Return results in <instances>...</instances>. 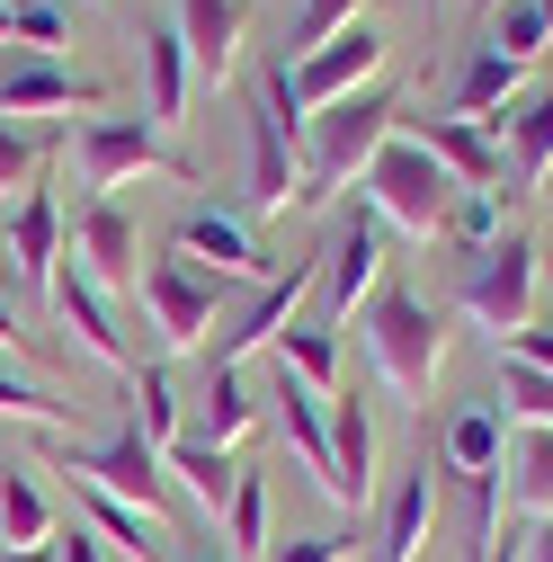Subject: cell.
Here are the masks:
<instances>
[{
    "mask_svg": "<svg viewBox=\"0 0 553 562\" xmlns=\"http://www.w3.org/2000/svg\"><path fill=\"white\" fill-rule=\"evenodd\" d=\"M393 116H402V108H393L384 81L313 108V116H304V188H295V205H330L349 179H366V161L393 144Z\"/></svg>",
    "mask_w": 553,
    "mask_h": 562,
    "instance_id": "1",
    "label": "cell"
},
{
    "mask_svg": "<svg viewBox=\"0 0 553 562\" xmlns=\"http://www.w3.org/2000/svg\"><path fill=\"white\" fill-rule=\"evenodd\" d=\"M304 188V108L286 90V63H268L250 81V188H241V215H276Z\"/></svg>",
    "mask_w": 553,
    "mask_h": 562,
    "instance_id": "2",
    "label": "cell"
},
{
    "mask_svg": "<svg viewBox=\"0 0 553 562\" xmlns=\"http://www.w3.org/2000/svg\"><path fill=\"white\" fill-rule=\"evenodd\" d=\"M366 348H375V375L402 393V402H429V384H438V358H447V322H438V304H420L410 286H375V304H366Z\"/></svg>",
    "mask_w": 553,
    "mask_h": 562,
    "instance_id": "3",
    "label": "cell"
},
{
    "mask_svg": "<svg viewBox=\"0 0 553 562\" xmlns=\"http://www.w3.org/2000/svg\"><path fill=\"white\" fill-rule=\"evenodd\" d=\"M358 188H366V205H375L393 233H420V241L447 224V205H455V179L429 161L420 134H402V125H393V144L366 161V179H358Z\"/></svg>",
    "mask_w": 553,
    "mask_h": 562,
    "instance_id": "4",
    "label": "cell"
},
{
    "mask_svg": "<svg viewBox=\"0 0 553 562\" xmlns=\"http://www.w3.org/2000/svg\"><path fill=\"white\" fill-rule=\"evenodd\" d=\"M375 286H384V215L358 196L349 215L330 224V241H321V286H313V295H321V313H313V322H330V330H339L358 304H375Z\"/></svg>",
    "mask_w": 553,
    "mask_h": 562,
    "instance_id": "5",
    "label": "cell"
},
{
    "mask_svg": "<svg viewBox=\"0 0 553 562\" xmlns=\"http://www.w3.org/2000/svg\"><path fill=\"white\" fill-rule=\"evenodd\" d=\"M535 277H544V250H535V233H500L482 259H464V304H473V322L482 330H527L535 322Z\"/></svg>",
    "mask_w": 553,
    "mask_h": 562,
    "instance_id": "6",
    "label": "cell"
},
{
    "mask_svg": "<svg viewBox=\"0 0 553 562\" xmlns=\"http://www.w3.org/2000/svg\"><path fill=\"white\" fill-rule=\"evenodd\" d=\"M179 259H196L215 286H268V250L250 233V215H233V205H188L179 233H170Z\"/></svg>",
    "mask_w": 553,
    "mask_h": 562,
    "instance_id": "7",
    "label": "cell"
},
{
    "mask_svg": "<svg viewBox=\"0 0 553 562\" xmlns=\"http://www.w3.org/2000/svg\"><path fill=\"white\" fill-rule=\"evenodd\" d=\"M134 286H144V313H153V330H161L170 348H196L205 330H215V295H224V286H215V277H205L196 259H179V250H153Z\"/></svg>",
    "mask_w": 553,
    "mask_h": 562,
    "instance_id": "8",
    "label": "cell"
},
{
    "mask_svg": "<svg viewBox=\"0 0 553 562\" xmlns=\"http://www.w3.org/2000/svg\"><path fill=\"white\" fill-rule=\"evenodd\" d=\"M384 72V27L375 19H349L330 45H313L295 72H286V90H295V108L313 116V108H330V99H349V90H366Z\"/></svg>",
    "mask_w": 553,
    "mask_h": 562,
    "instance_id": "9",
    "label": "cell"
},
{
    "mask_svg": "<svg viewBox=\"0 0 553 562\" xmlns=\"http://www.w3.org/2000/svg\"><path fill=\"white\" fill-rule=\"evenodd\" d=\"M144 170H179V153L161 144L153 116H90L81 125V179H90V196H116L125 179H144Z\"/></svg>",
    "mask_w": 553,
    "mask_h": 562,
    "instance_id": "10",
    "label": "cell"
},
{
    "mask_svg": "<svg viewBox=\"0 0 553 562\" xmlns=\"http://www.w3.org/2000/svg\"><path fill=\"white\" fill-rule=\"evenodd\" d=\"M313 286H321V259H295L286 277H268V286H259V295L215 330V367H241L250 348H276V330L304 313V295H313Z\"/></svg>",
    "mask_w": 553,
    "mask_h": 562,
    "instance_id": "11",
    "label": "cell"
},
{
    "mask_svg": "<svg viewBox=\"0 0 553 562\" xmlns=\"http://www.w3.org/2000/svg\"><path fill=\"white\" fill-rule=\"evenodd\" d=\"M72 473L99 482V491H116V501H134V509H170V464H161V447L144 429H116L108 447L72 456Z\"/></svg>",
    "mask_w": 553,
    "mask_h": 562,
    "instance_id": "12",
    "label": "cell"
},
{
    "mask_svg": "<svg viewBox=\"0 0 553 562\" xmlns=\"http://www.w3.org/2000/svg\"><path fill=\"white\" fill-rule=\"evenodd\" d=\"M72 268H90L99 286H125V277H144V233L125 224V205L116 196H90L81 205V224H72V250H63Z\"/></svg>",
    "mask_w": 553,
    "mask_h": 562,
    "instance_id": "13",
    "label": "cell"
},
{
    "mask_svg": "<svg viewBox=\"0 0 553 562\" xmlns=\"http://www.w3.org/2000/svg\"><path fill=\"white\" fill-rule=\"evenodd\" d=\"M500 456H509V411L500 402H455V419L438 429V473L464 491L482 473H500Z\"/></svg>",
    "mask_w": 553,
    "mask_h": 562,
    "instance_id": "14",
    "label": "cell"
},
{
    "mask_svg": "<svg viewBox=\"0 0 553 562\" xmlns=\"http://www.w3.org/2000/svg\"><path fill=\"white\" fill-rule=\"evenodd\" d=\"M72 482H81V473H72ZM81 527H99V544H116V553H134V562H179L170 518L116 501V491H99V482H81Z\"/></svg>",
    "mask_w": 553,
    "mask_h": 562,
    "instance_id": "15",
    "label": "cell"
},
{
    "mask_svg": "<svg viewBox=\"0 0 553 562\" xmlns=\"http://www.w3.org/2000/svg\"><path fill=\"white\" fill-rule=\"evenodd\" d=\"M54 313L72 322V339L90 348L99 367H116V375H134V348H125V330H116V313H108V286L90 268H54Z\"/></svg>",
    "mask_w": 553,
    "mask_h": 562,
    "instance_id": "16",
    "label": "cell"
},
{
    "mask_svg": "<svg viewBox=\"0 0 553 562\" xmlns=\"http://www.w3.org/2000/svg\"><path fill=\"white\" fill-rule=\"evenodd\" d=\"M321 491H330L339 509H366L375 501V419H366L358 393L330 402V482Z\"/></svg>",
    "mask_w": 553,
    "mask_h": 562,
    "instance_id": "17",
    "label": "cell"
},
{
    "mask_svg": "<svg viewBox=\"0 0 553 562\" xmlns=\"http://www.w3.org/2000/svg\"><path fill=\"white\" fill-rule=\"evenodd\" d=\"M402 134H420L429 161L455 188H500V134L492 125H473V116H420V125H402Z\"/></svg>",
    "mask_w": 553,
    "mask_h": 562,
    "instance_id": "18",
    "label": "cell"
},
{
    "mask_svg": "<svg viewBox=\"0 0 553 562\" xmlns=\"http://www.w3.org/2000/svg\"><path fill=\"white\" fill-rule=\"evenodd\" d=\"M0 241H10V268L27 277V286H54V268H63V205H54V188H27L10 215H0Z\"/></svg>",
    "mask_w": 553,
    "mask_h": 562,
    "instance_id": "19",
    "label": "cell"
},
{
    "mask_svg": "<svg viewBox=\"0 0 553 562\" xmlns=\"http://www.w3.org/2000/svg\"><path fill=\"white\" fill-rule=\"evenodd\" d=\"M429 518H438V482H429V464L420 473H402L393 491H384V509H375V553L366 562H420V544H429Z\"/></svg>",
    "mask_w": 553,
    "mask_h": 562,
    "instance_id": "20",
    "label": "cell"
},
{
    "mask_svg": "<svg viewBox=\"0 0 553 562\" xmlns=\"http://www.w3.org/2000/svg\"><path fill=\"white\" fill-rule=\"evenodd\" d=\"M179 45L205 81H224L233 63H241V27H250V0H179Z\"/></svg>",
    "mask_w": 553,
    "mask_h": 562,
    "instance_id": "21",
    "label": "cell"
},
{
    "mask_svg": "<svg viewBox=\"0 0 553 562\" xmlns=\"http://www.w3.org/2000/svg\"><path fill=\"white\" fill-rule=\"evenodd\" d=\"M36 108H99V81H81L72 63H54V54H27L0 72V116H36Z\"/></svg>",
    "mask_w": 553,
    "mask_h": 562,
    "instance_id": "22",
    "label": "cell"
},
{
    "mask_svg": "<svg viewBox=\"0 0 553 562\" xmlns=\"http://www.w3.org/2000/svg\"><path fill=\"white\" fill-rule=\"evenodd\" d=\"M161 464H170V491H188V509H196V518H224V509H233L241 464H233L224 447H205V438H170Z\"/></svg>",
    "mask_w": 553,
    "mask_h": 562,
    "instance_id": "23",
    "label": "cell"
},
{
    "mask_svg": "<svg viewBox=\"0 0 553 562\" xmlns=\"http://www.w3.org/2000/svg\"><path fill=\"white\" fill-rule=\"evenodd\" d=\"M27 544H54V501H45L36 464L0 456V553H27Z\"/></svg>",
    "mask_w": 553,
    "mask_h": 562,
    "instance_id": "24",
    "label": "cell"
},
{
    "mask_svg": "<svg viewBox=\"0 0 553 562\" xmlns=\"http://www.w3.org/2000/svg\"><path fill=\"white\" fill-rule=\"evenodd\" d=\"M518 81H527V63H509L500 45H473V54H464V72H455V108H447V116L492 125V116L518 99Z\"/></svg>",
    "mask_w": 553,
    "mask_h": 562,
    "instance_id": "25",
    "label": "cell"
},
{
    "mask_svg": "<svg viewBox=\"0 0 553 562\" xmlns=\"http://www.w3.org/2000/svg\"><path fill=\"white\" fill-rule=\"evenodd\" d=\"M188 81H196V63L179 45V27H144V99H153V125H179L188 116Z\"/></svg>",
    "mask_w": 553,
    "mask_h": 562,
    "instance_id": "26",
    "label": "cell"
},
{
    "mask_svg": "<svg viewBox=\"0 0 553 562\" xmlns=\"http://www.w3.org/2000/svg\"><path fill=\"white\" fill-rule=\"evenodd\" d=\"M268 402H276V429H286V447L304 456V473H313V482H330V402H321V393H304L295 375H276V393H268Z\"/></svg>",
    "mask_w": 553,
    "mask_h": 562,
    "instance_id": "27",
    "label": "cell"
},
{
    "mask_svg": "<svg viewBox=\"0 0 553 562\" xmlns=\"http://www.w3.org/2000/svg\"><path fill=\"white\" fill-rule=\"evenodd\" d=\"M500 125H509V161H518V179H527V188L553 179V81L527 90V99H509Z\"/></svg>",
    "mask_w": 553,
    "mask_h": 562,
    "instance_id": "28",
    "label": "cell"
},
{
    "mask_svg": "<svg viewBox=\"0 0 553 562\" xmlns=\"http://www.w3.org/2000/svg\"><path fill=\"white\" fill-rule=\"evenodd\" d=\"M276 375H295L304 393L330 402V375H339V330L330 322H286L276 330Z\"/></svg>",
    "mask_w": 553,
    "mask_h": 562,
    "instance_id": "29",
    "label": "cell"
},
{
    "mask_svg": "<svg viewBox=\"0 0 553 562\" xmlns=\"http://www.w3.org/2000/svg\"><path fill=\"white\" fill-rule=\"evenodd\" d=\"M509 501L527 518L553 509V429H518V447H509Z\"/></svg>",
    "mask_w": 553,
    "mask_h": 562,
    "instance_id": "30",
    "label": "cell"
},
{
    "mask_svg": "<svg viewBox=\"0 0 553 562\" xmlns=\"http://www.w3.org/2000/svg\"><path fill=\"white\" fill-rule=\"evenodd\" d=\"M464 259H482L500 241V188H455V205H447V224H438Z\"/></svg>",
    "mask_w": 553,
    "mask_h": 562,
    "instance_id": "31",
    "label": "cell"
},
{
    "mask_svg": "<svg viewBox=\"0 0 553 562\" xmlns=\"http://www.w3.org/2000/svg\"><path fill=\"white\" fill-rule=\"evenodd\" d=\"M125 384H134V419H125V429H144L153 447H170L179 438V384H170V367H134Z\"/></svg>",
    "mask_w": 553,
    "mask_h": 562,
    "instance_id": "32",
    "label": "cell"
},
{
    "mask_svg": "<svg viewBox=\"0 0 553 562\" xmlns=\"http://www.w3.org/2000/svg\"><path fill=\"white\" fill-rule=\"evenodd\" d=\"M250 419H259V411H250V393H241V367H215V384H205V429H196V438L233 456V438L250 429Z\"/></svg>",
    "mask_w": 553,
    "mask_h": 562,
    "instance_id": "33",
    "label": "cell"
},
{
    "mask_svg": "<svg viewBox=\"0 0 553 562\" xmlns=\"http://www.w3.org/2000/svg\"><path fill=\"white\" fill-rule=\"evenodd\" d=\"M224 544H233L241 562H259V553H268V473H241V482H233V509H224Z\"/></svg>",
    "mask_w": 553,
    "mask_h": 562,
    "instance_id": "34",
    "label": "cell"
},
{
    "mask_svg": "<svg viewBox=\"0 0 553 562\" xmlns=\"http://www.w3.org/2000/svg\"><path fill=\"white\" fill-rule=\"evenodd\" d=\"M482 45H500L509 63H535V54L553 45V27H544L535 0H492V36H482Z\"/></svg>",
    "mask_w": 553,
    "mask_h": 562,
    "instance_id": "35",
    "label": "cell"
},
{
    "mask_svg": "<svg viewBox=\"0 0 553 562\" xmlns=\"http://www.w3.org/2000/svg\"><path fill=\"white\" fill-rule=\"evenodd\" d=\"M500 384H509V402H500V411L518 419V429H553V375H544V367H518V358H509V367H500Z\"/></svg>",
    "mask_w": 553,
    "mask_h": 562,
    "instance_id": "36",
    "label": "cell"
},
{
    "mask_svg": "<svg viewBox=\"0 0 553 562\" xmlns=\"http://www.w3.org/2000/svg\"><path fill=\"white\" fill-rule=\"evenodd\" d=\"M349 19H366V0H304V10H295V63H304L313 45H330Z\"/></svg>",
    "mask_w": 553,
    "mask_h": 562,
    "instance_id": "37",
    "label": "cell"
},
{
    "mask_svg": "<svg viewBox=\"0 0 553 562\" xmlns=\"http://www.w3.org/2000/svg\"><path fill=\"white\" fill-rule=\"evenodd\" d=\"M19 45H36V54L72 45V0H19Z\"/></svg>",
    "mask_w": 553,
    "mask_h": 562,
    "instance_id": "38",
    "label": "cell"
},
{
    "mask_svg": "<svg viewBox=\"0 0 553 562\" xmlns=\"http://www.w3.org/2000/svg\"><path fill=\"white\" fill-rule=\"evenodd\" d=\"M0 411H10V419H45V429H54V419H63V402H54L45 384H27V375H10V367H0Z\"/></svg>",
    "mask_w": 553,
    "mask_h": 562,
    "instance_id": "39",
    "label": "cell"
},
{
    "mask_svg": "<svg viewBox=\"0 0 553 562\" xmlns=\"http://www.w3.org/2000/svg\"><path fill=\"white\" fill-rule=\"evenodd\" d=\"M0 188H19V196L36 188V144H27L10 116H0Z\"/></svg>",
    "mask_w": 553,
    "mask_h": 562,
    "instance_id": "40",
    "label": "cell"
},
{
    "mask_svg": "<svg viewBox=\"0 0 553 562\" xmlns=\"http://www.w3.org/2000/svg\"><path fill=\"white\" fill-rule=\"evenodd\" d=\"M268 562H349V544L339 536H286V544H268Z\"/></svg>",
    "mask_w": 553,
    "mask_h": 562,
    "instance_id": "41",
    "label": "cell"
},
{
    "mask_svg": "<svg viewBox=\"0 0 553 562\" xmlns=\"http://www.w3.org/2000/svg\"><path fill=\"white\" fill-rule=\"evenodd\" d=\"M509 358H518V367H544V375H553V322H527V330H509Z\"/></svg>",
    "mask_w": 553,
    "mask_h": 562,
    "instance_id": "42",
    "label": "cell"
},
{
    "mask_svg": "<svg viewBox=\"0 0 553 562\" xmlns=\"http://www.w3.org/2000/svg\"><path fill=\"white\" fill-rule=\"evenodd\" d=\"M54 562H108L99 527H63V536H54Z\"/></svg>",
    "mask_w": 553,
    "mask_h": 562,
    "instance_id": "43",
    "label": "cell"
},
{
    "mask_svg": "<svg viewBox=\"0 0 553 562\" xmlns=\"http://www.w3.org/2000/svg\"><path fill=\"white\" fill-rule=\"evenodd\" d=\"M27 348V330H19V313H10V295H0V358H19Z\"/></svg>",
    "mask_w": 553,
    "mask_h": 562,
    "instance_id": "44",
    "label": "cell"
},
{
    "mask_svg": "<svg viewBox=\"0 0 553 562\" xmlns=\"http://www.w3.org/2000/svg\"><path fill=\"white\" fill-rule=\"evenodd\" d=\"M473 562H527V536H518V527H500V544H492V553H473Z\"/></svg>",
    "mask_w": 553,
    "mask_h": 562,
    "instance_id": "45",
    "label": "cell"
},
{
    "mask_svg": "<svg viewBox=\"0 0 553 562\" xmlns=\"http://www.w3.org/2000/svg\"><path fill=\"white\" fill-rule=\"evenodd\" d=\"M527 562H553V509L535 518V536H527Z\"/></svg>",
    "mask_w": 553,
    "mask_h": 562,
    "instance_id": "46",
    "label": "cell"
},
{
    "mask_svg": "<svg viewBox=\"0 0 553 562\" xmlns=\"http://www.w3.org/2000/svg\"><path fill=\"white\" fill-rule=\"evenodd\" d=\"M179 562H241L233 544H205V553H179Z\"/></svg>",
    "mask_w": 553,
    "mask_h": 562,
    "instance_id": "47",
    "label": "cell"
},
{
    "mask_svg": "<svg viewBox=\"0 0 553 562\" xmlns=\"http://www.w3.org/2000/svg\"><path fill=\"white\" fill-rule=\"evenodd\" d=\"M19 36V0H0V45H10Z\"/></svg>",
    "mask_w": 553,
    "mask_h": 562,
    "instance_id": "48",
    "label": "cell"
},
{
    "mask_svg": "<svg viewBox=\"0 0 553 562\" xmlns=\"http://www.w3.org/2000/svg\"><path fill=\"white\" fill-rule=\"evenodd\" d=\"M0 562H54V544H27V553H0Z\"/></svg>",
    "mask_w": 553,
    "mask_h": 562,
    "instance_id": "49",
    "label": "cell"
},
{
    "mask_svg": "<svg viewBox=\"0 0 553 562\" xmlns=\"http://www.w3.org/2000/svg\"><path fill=\"white\" fill-rule=\"evenodd\" d=\"M535 10H544V27H553V0H535Z\"/></svg>",
    "mask_w": 553,
    "mask_h": 562,
    "instance_id": "50",
    "label": "cell"
},
{
    "mask_svg": "<svg viewBox=\"0 0 553 562\" xmlns=\"http://www.w3.org/2000/svg\"><path fill=\"white\" fill-rule=\"evenodd\" d=\"M482 10H492V0H482Z\"/></svg>",
    "mask_w": 553,
    "mask_h": 562,
    "instance_id": "51",
    "label": "cell"
},
{
    "mask_svg": "<svg viewBox=\"0 0 553 562\" xmlns=\"http://www.w3.org/2000/svg\"><path fill=\"white\" fill-rule=\"evenodd\" d=\"M349 562H358V553H349Z\"/></svg>",
    "mask_w": 553,
    "mask_h": 562,
    "instance_id": "52",
    "label": "cell"
}]
</instances>
